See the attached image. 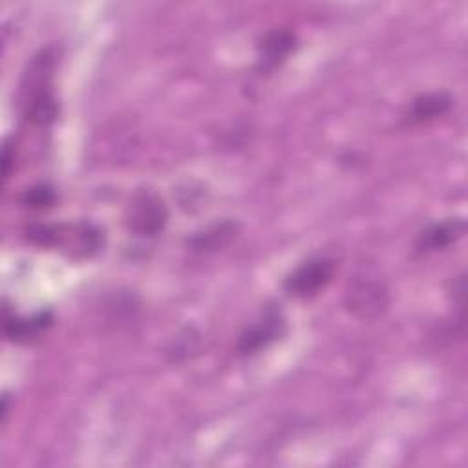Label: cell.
Instances as JSON below:
<instances>
[{"label": "cell", "instance_id": "cell-1", "mask_svg": "<svg viewBox=\"0 0 468 468\" xmlns=\"http://www.w3.org/2000/svg\"><path fill=\"white\" fill-rule=\"evenodd\" d=\"M57 66V49L46 48L31 58L22 79V108L29 122L46 126L55 121L58 102L53 93V71Z\"/></svg>", "mask_w": 468, "mask_h": 468}, {"label": "cell", "instance_id": "cell-2", "mask_svg": "<svg viewBox=\"0 0 468 468\" xmlns=\"http://www.w3.org/2000/svg\"><path fill=\"white\" fill-rule=\"evenodd\" d=\"M168 219L165 201L154 190H137L128 205L126 225L137 236L159 234Z\"/></svg>", "mask_w": 468, "mask_h": 468}, {"label": "cell", "instance_id": "cell-3", "mask_svg": "<svg viewBox=\"0 0 468 468\" xmlns=\"http://www.w3.org/2000/svg\"><path fill=\"white\" fill-rule=\"evenodd\" d=\"M335 267V260L331 258H311L287 274L283 280V291L294 298L314 296L331 282Z\"/></svg>", "mask_w": 468, "mask_h": 468}, {"label": "cell", "instance_id": "cell-4", "mask_svg": "<svg viewBox=\"0 0 468 468\" xmlns=\"http://www.w3.org/2000/svg\"><path fill=\"white\" fill-rule=\"evenodd\" d=\"M283 333H285V320H283V316L280 314L278 309L269 307V309H265L263 316L258 322L249 325L239 335L236 349L243 356L254 355L260 349H263L269 344H272L274 340H278Z\"/></svg>", "mask_w": 468, "mask_h": 468}, {"label": "cell", "instance_id": "cell-5", "mask_svg": "<svg viewBox=\"0 0 468 468\" xmlns=\"http://www.w3.org/2000/svg\"><path fill=\"white\" fill-rule=\"evenodd\" d=\"M464 232H466V221L463 218L444 219L441 223H433L428 229H424L415 243V249L422 254L442 250L448 245L455 243L459 238H463Z\"/></svg>", "mask_w": 468, "mask_h": 468}, {"label": "cell", "instance_id": "cell-6", "mask_svg": "<svg viewBox=\"0 0 468 468\" xmlns=\"http://www.w3.org/2000/svg\"><path fill=\"white\" fill-rule=\"evenodd\" d=\"M296 48V35L291 29L278 27L269 31L260 42V68L271 71L280 66Z\"/></svg>", "mask_w": 468, "mask_h": 468}, {"label": "cell", "instance_id": "cell-7", "mask_svg": "<svg viewBox=\"0 0 468 468\" xmlns=\"http://www.w3.org/2000/svg\"><path fill=\"white\" fill-rule=\"evenodd\" d=\"M238 223L230 219H223L205 227L188 238V249L192 252H214L225 245H229L238 236Z\"/></svg>", "mask_w": 468, "mask_h": 468}, {"label": "cell", "instance_id": "cell-8", "mask_svg": "<svg viewBox=\"0 0 468 468\" xmlns=\"http://www.w3.org/2000/svg\"><path fill=\"white\" fill-rule=\"evenodd\" d=\"M51 322H53V316L48 311L37 313L31 318H18V316L9 314L5 311V314H4V335H5L7 340L16 342V344L18 342H27V340L37 338L46 327L51 325Z\"/></svg>", "mask_w": 468, "mask_h": 468}, {"label": "cell", "instance_id": "cell-9", "mask_svg": "<svg viewBox=\"0 0 468 468\" xmlns=\"http://www.w3.org/2000/svg\"><path fill=\"white\" fill-rule=\"evenodd\" d=\"M452 108V97L444 91L435 93H424L411 101L406 119L410 122H428L431 119H437L444 115Z\"/></svg>", "mask_w": 468, "mask_h": 468}, {"label": "cell", "instance_id": "cell-10", "mask_svg": "<svg viewBox=\"0 0 468 468\" xmlns=\"http://www.w3.org/2000/svg\"><path fill=\"white\" fill-rule=\"evenodd\" d=\"M351 296V307L353 309H382L384 307V291H380L378 285L373 283H364L358 289H353V292H349Z\"/></svg>", "mask_w": 468, "mask_h": 468}, {"label": "cell", "instance_id": "cell-11", "mask_svg": "<svg viewBox=\"0 0 468 468\" xmlns=\"http://www.w3.org/2000/svg\"><path fill=\"white\" fill-rule=\"evenodd\" d=\"M55 199H57V194L49 185H37L24 192L22 205L29 208H48L55 203Z\"/></svg>", "mask_w": 468, "mask_h": 468}]
</instances>
